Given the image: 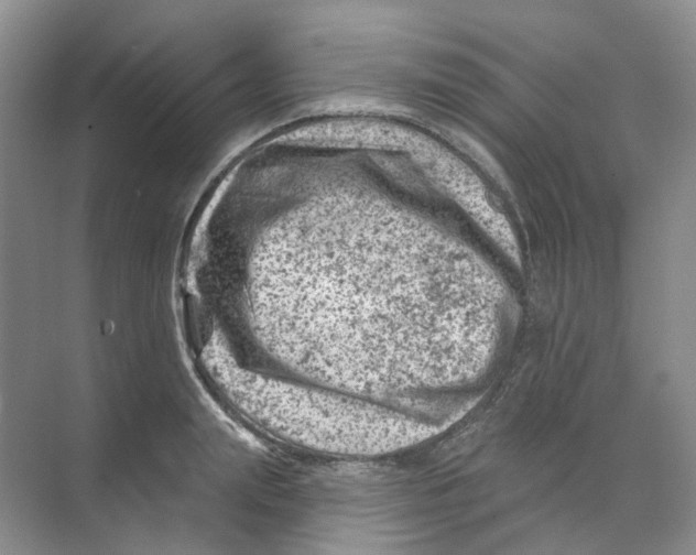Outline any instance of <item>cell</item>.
<instances>
[{
  "mask_svg": "<svg viewBox=\"0 0 696 555\" xmlns=\"http://www.w3.org/2000/svg\"><path fill=\"white\" fill-rule=\"evenodd\" d=\"M217 379L243 411L271 433L326 453L374 456L417 444L446 427L372 399L307 387L225 364Z\"/></svg>",
  "mask_w": 696,
  "mask_h": 555,
  "instance_id": "1",
  "label": "cell"
}]
</instances>
